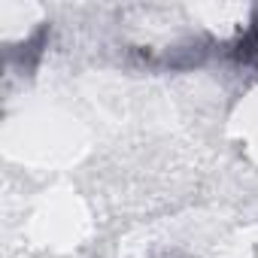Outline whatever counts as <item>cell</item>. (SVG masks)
<instances>
[{"label": "cell", "instance_id": "6da1fadb", "mask_svg": "<svg viewBox=\"0 0 258 258\" xmlns=\"http://www.w3.org/2000/svg\"><path fill=\"white\" fill-rule=\"evenodd\" d=\"M240 52H237V58H243V61H249V64H258V22L252 25V31L240 40V46H237Z\"/></svg>", "mask_w": 258, "mask_h": 258}]
</instances>
